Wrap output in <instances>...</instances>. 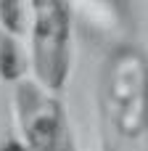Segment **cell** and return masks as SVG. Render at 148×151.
Returning a JSON list of instances; mask_svg holds the SVG:
<instances>
[{
    "label": "cell",
    "instance_id": "obj_2",
    "mask_svg": "<svg viewBox=\"0 0 148 151\" xmlns=\"http://www.w3.org/2000/svg\"><path fill=\"white\" fill-rule=\"evenodd\" d=\"M71 5L45 0L29 5V56L34 82L48 93L64 90L71 69Z\"/></svg>",
    "mask_w": 148,
    "mask_h": 151
},
{
    "label": "cell",
    "instance_id": "obj_1",
    "mask_svg": "<svg viewBox=\"0 0 148 151\" xmlns=\"http://www.w3.org/2000/svg\"><path fill=\"white\" fill-rule=\"evenodd\" d=\"M148 66L146 50L132 42L114 45L98 74V138L101 151L148 149Z\"/></svg>",
    "mask_w": 148,
    "mask_h": 151
},
{
    "label": "cell",
    "instance_id": "obj_5",
    "mask_svg": "<svg viewBox=\"0 0 148 151\" xmlns=\"http://www.w3.org/2000/svg\"><path fill=\"white\" fill-rule=\"evenodd\" d=\"M0 27L5 32H11L13 37H19L29 27V5L16 3V0H3L0 3Z\"/></svg>",
    "mask_w": 148,
    "mask_h": 151
},
{
    "label": "cell",
    "instance_id": "obj_4",
    "mask_svg": "<svg viewBox=\"0 0 148 151\" xmlns=\"http://www.w3.org/2000/svg\"><path fill=\"white\" fill-rule=\"evenodd\" d=\"M26 53L19 42V37H13L11 32H5L0 27V80L13 85L26 74Z\"/></svg>",
    "mask_w": 148,
    "mask_h": 151
},
{
    "label": "cell",
    "instance_id": "obj_3",
    "mask_svg": "<svg viewBox=\"0 0 148 151\" xmlns=\"http://www.w3.org/2000/svg\"><path fill=\"white\" fill-rule=\"evenodd\" d=\"M13 111L26 151H74V135L66 109L56 93H48L34 80L13 82Z\"/></svg>",
    "mask_w": 148,
    "mask_h": 151
},
{
    "label": "cell",
    "instance_id": "obj_6",
    "mask_svg": "<svg viewBox=\"0 0 148 151\" xmlns=\"http://www.w3.org/2000/svg\"><path fill=\"white\" fill-rule=\"evenodd\" d=\"M5 151H26V149H24L21 143H8V146H5Z\"/></svg>",
    "mask_w": 148,
    "mask_h": 151
}]
</instances>
